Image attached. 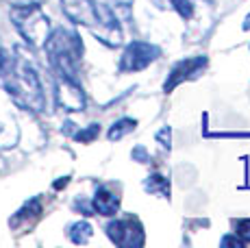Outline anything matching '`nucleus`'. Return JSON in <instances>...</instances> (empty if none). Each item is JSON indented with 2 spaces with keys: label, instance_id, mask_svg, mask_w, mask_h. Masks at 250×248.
<instances>
[{
  "label": "nucleus",
  "instance_id": "1a4fd4ad",
  "mask_svg": "<svg viewBox=\"0 0 250 248\" xmlns=\"http://www.w3.org/2000/svg\"><path fill=\"white\" fill-rule=\"evenodd\" d=\"M91 207H94V211L100 213V216H115L120 209V196L111 187L103 185V187L96 189L94 198H91Z\"/></svg>",
  "mask_w": 250,
  "mask_h": 248
},
{
  "label": "nucleus",
  "instance_id": "dca6fc26",
  "mask_svg": "<svg viewBox=\"0 0 250 248\" xmlns=\"http://www.w3.org/2000/svg\"><path fill=\"white\" fill-rule=\"evenodd\" d=\"M244 31H250V16L246 18V22H244Z\"/></svg>",
  "mask_w": 250,
  "mask_h": 248
},
{
  "label": "nucleus",
  "instance_id": "423d86ee",
  "mask_svg": "<svg viewBox=\"0 0 250 248\" xmlns=\"http://www.w3.org/2000/svg\"><path fill=\"white\" fill-rule=\"evenodd\" d=\"M107 235L113 244L124 248H137L144 246L146 237H144V227L135 216H124L120 220H113L107 224Z\"/></svg>",
  "mask_w": 250,
  "mask_h": 248
},
{
  "label": "nucleus",
  "instance_id": "f03ea898",
  "mask_svg": "<svg viewBox=\"0 0 250 248\" xmlns=\"http://www.w3.org/2000/svg\"><path fill=\"white\" fill-rule=\"evenodd\" d=\"M61 9L72 22L91 28L109 46L120 44L122 40L118 20L111 16L109 9L100 7L96 0H61Z\"/></svg>",
  "mask_w": 250,
  "mask_h": 248
},
{
  "label": "nucleus",
  "instance_id": "4468645a",
  "mask_svg": "<svg viewBox=\"0 0 250 248\" xmlns=\"http://www.w3.org/2000/svg\"><path fill=\"white\" fill-rule=\"evenodd\" d=\"M137 126V122L133 120V118H122V120H118L111 126V131H109V140L115 142V140H122L126 133H131L133 128Z\"/></svg>",
  "mask_w": 250,
  "mask_h": 248
},
{
  "label": "nucleus",
  "instance_id": "9d476101",
  "mask_svg": "<svg viewBox=\"0 0 250 248\" xmlns=\"http://www.w3.org/2000/svg\"><path fill=\"white\" fill-rule=\"evenodd\" d=\"M159 9H174L183 20H189L194 16V7H191L189 0H152Z\"/></svg>",
  "mask_w": 250,
  "mask_h": 248
},
{
  "label": "nucleus",
  "instance_id": "9b49d317",
  "mask_svg": "<svg viewBox=\"0 0 250 248\" xmlns=\"http://www.w3.org/2000/svg\"><path fill=\"white\" fill-rule=\"evenodd\" d=\"M68 237L74 244H85V242L91 237V224L81 220V222H74L68 227Z\"/></svg>",
  "mask_w": 250,
  "mask_h": 248
},
{
  "label": "nucleus",
  "instance_id": "20e7f679",
  "mask_svg": "<svg viewBox=\"0 0 250 248\" xmlns=\"http://www.w3.org/2000/svg\"><path fill=\"white\" fill-rule=\"evenodd\" d=\"M11 22L16 26V31L22 35V40L28 46H35V48L46 44L48 35L52 31L50 20L42 11L40 4H18V7H13Z\"/></svg>",
  "mask_w": 250,
  "mask_h": 248
},
{
  "label": "nucleus",
  "instance_id": "0eeeda50",
  "mask_svg": "<svg viewBox=\"0 0 250 248\" xmlns=\"http://www.w3.org/2000/svg\"><path fill=\"white\" fill-rule=\"evenodd\" d=\"M205 65H207V57H189V59L179 61V63L172 68V72H170V76H167L166 85H163L166 94L172 92V89H174L176 85H181L183 81L198 76L205 70Z\"/></svg>",
  "mask_w": 250,
  "mask_h": 248
},
{
  "label": "nucleus",
  "instance_id": "2eb2a0df",
  "mask_svg": "<svg viewBox=\"0 0 250 248\" xmlns=\"http://www.w3.org/2000/svg\"><path fill=\"white\" fill-rule=\"evenodd\" d=\"M235 235L244 242V244H250V220L248 218H242V220H235Z\"/></svg>",
  "mask_w": 250,
  "mask_h": 248
},
{
  "label": "nucleus",
  "instance_id": "7ed1b4c3",
  "mask_svg": "<svg viewBox=\"0 0 250 248\" xmlns=\"http://www.w3.org/2000/svg\"><path fill=\"white\" fill-rule=\"evenodd\" d=\"M46 55L50 68L55 70L57 79L79 81V65L83 57V41L74 31L68 28H55L50 31L46 44Z\"/></svg>",
  "mask_w": 250,
  "mask_h": 248
},
{
  "label": "nucleus",
  "instance_id": "f257e3e1",
  "mask_svg": "<svg viewBox=\"0 0 250 248\" xmlns=\"http://www.w3.org/2000/svg\"><path fill=\"white\" fill-rule=\"evenodd\" d=\"M0 87L11 96L18 107L35 113L44 111L46 96L40 74L20 48L0 50Z\"/></svg>",
  "mask_w": 250,
  "mask_h": 248
},
{
  "label": "nucleus",
  "instance_id": "6e6552de",
  "mask_svg": "<svg viewBox=\"0 0 250 248\" xmlns=\"http://www.w3.org/2000/svg\"><path fill=\"white\" fill-rule=\"evenodd\" d=\"M57 100L68 111H81L85 107V94L81 89L79 81L57 79Z\"/></svg>",
  "mask_w": 250,
  "mask_h": 248
},
{
  "label": "nucleus",
  "instance_id": "f8f14e48",
  "mask_svg": "<svg viewBox=\"0 0 250 248\" xmlns=\"http://www.w3.org/2000/svg\"><path fill=\"white\" fill-rule=\"evenodd\" d=\"M40 213H42V203H40V198L28 200V203L24 205L20 211H18L16 216L11 218V227H13L16 222H20V220H26V218H33V220H37V218H40Z\"/></svg>",
  "mask_w": 250,
  "mask_h": 248
},
{
  "label": "nucleus",
  "instance_id": "39448f33",
  "mask_svg": "<svg viewBox=\"0 0 250 248\" xmlns=\"http://www.w3.org/2000/svg\"><path fill=\"white\" fill-rule=\"evenodd\" d=\"M161 55V50L157 48L150 41H131V44L124 48L122 57H120V65L118 70L122 74H133L139 70L148 68L152 61H157Z\"/></svg>",
  "mask_w": 250,
  "mask_h": 248
},
{
  "label": "nucleus",
  "instance_id": "ddd939ff",
  "mask_svg": "<svg viewBox=\"0 0 250 248\" xmlns=\"http://www.w3.org/2000/svg\"><path fill=\"white\" fill-rule=\"evenodd\" d=\"M144 187H146L148 192H152V194H161L163 198L170 196V183H167V179L166 176H161V174L148 176L146 183H144Z\"/></svg>",
  "mask_w": 250,
  "mask_h": 248
}]
</instances>
